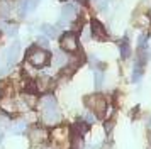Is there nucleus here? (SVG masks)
I'll return each instance as SVG.
<instances>
[{"mask_svg":"<svg viewBox=\"0 0 151 149\" xmlns=\"http://www.w3.org/2000/svg\"><path fill=\"white\" fill-rule=\"evenodd\" d=\"M85 105L90 112H93L97 115V119H104L107 115V110H109V103L105 100V97L100 93H92L85 97Z\"/></svg>","mask_w":151,"mask_h":149,"instance_id":"obj_1","label":"nucleus"},{"mask_svg":"<svg viewBox=\"0 0 151 149\" xmlns=\"http://www.w3.org/2000/svg\"><path fill=\"white\" fill-rule=\"evenodd\" d=\"M26 61L32 68H44L49 64L51 61V54L42 49V47H37V46H32L31 49H27V54H26Z\"/></svg>","mask_w":151,"mask_h":149,"instance_id":"obj_2","label":"nucleus"},{"mask_svg":"<svg viewBox=\"0 0 151 149\" xmlns=\"http://www.w3.org/2000/svg\"><path fill=\"white\" fill-rule=\"evenodd\" d=\"M19 54H21V42L15 41L12 42L9 49L5 51V58H4V64L0 66V76H5L10 73V69L15 66V63L19 59Z\"/></svg>","mask_w":151,"mask_h":149,"instance_id":"obj_3","label":"nucleus"},{"mask_svg":"<svg viewBox=\"0 0 151 149\" xmlns=\"http://www.w3.org/2000/svg\"><path fill=\"white\" fill-rule=\"evenodd\" d=\"M39 119H41L42 125H46V127H56V125H60L61 124V112L58 108V103L51 105V107L39 108Z\"/></svg>","mask_w":151,"mask_h":149,"instance_id":"obj_4","label":"nucleus"},{"mask_svg":"<svg viewBox=\"0 0 151 149\" xmlns=\"http://www.w3.org/2000/svg\"><path fill=\"white\" fill-rule=\"evenodd\" d=\"M29 135V142L34 144V146H41V144H46L51 137V132L46 125H41V124H34L31 125L27 130Z\"/></svg>","mask_w":151,"mask_h":149,"instance_id":"obj_5","label":"nucleus"},{"mask_svg":"<svg viewBox=\"0 0 151 149\" xmlns=\"http://www.w3.org/2000/svg\"><path fill=\"white\" fill-rule=\"evenodd\" d=\"M78 12H80V7H78V4H76L75 0L65 2L63 7H61V15H60L58 24H60V26H66L70 22H73V20L78 17Z\"/></svg>","mask_w":151,"mask_h":149,"instance_id":"obj_6","label":"nucleus"},{"mask_svg":"<svg viewBox=\"0 0 151 149\" xmlns=\"http://www.w3.org/2000/svg\"><path fill=\"white\" fill-rule=\"evenodd\" d=\"M60 47H61V51H65V53H68V54L78 53V49H80L78 36L75 32H65L60 37Z\"/></svg>","mask_w":151,"mask_h":149,"instance_id":"obj_7","label":"nucleus"},{"mask_svg":"<svg viewBox=\"0 0 151 149\" xmlns=\"http://www.w3.org/2000/svg\"><path fill=\"white\" fill-rule=\"evenodd\" d=\"M53 87H55V80L49 74H39L34 80V90L37 93H51Z\"/></svg>","mask_w":151,"mask_h":149,"instance_id":"obj_8","label":"nucleus"},{"mask_svg":"<svg viewBox=\"0 0 151 149\" xmlns=\"http://www.w3.org/2000/svg\"><path fill=\"white\" fill-rule=\"evenodd\" d=\"M90 31H92V37H95L97 41H107L109 39V34L105 31V27L100 20L92 19L90 20Z\"/></svg>","mask_w":151,"mask_h":149,"instance_id":"obj_9","label":"nucleus"},{"mask_svg":"<svg viewBox=\"0 0 151 149\" xmlns=\"http://www.w3.org/2000/svg\"><path fill=\"white\" fill-rule=\"evenodd\" d=\"M68 61H70V54L68 53H65V51H56L53 56H51V64L56 68V69H63V68L68 64Z\"/></svg>","mask_w":151,"mask_h":149,"instance_id":"obj_10","label":"nucleus"},{"mask_svg":"<svg viewBox=\"0 0 151 149\" xmlns=\"http://www.w3.org/2000/svg\"><path fill=\"white\" fill-rule=\"evenodd\" d=\"M143 73H144V63L136 59L134 68H132V74H131V81H132V83H139L141 78H143Z\"/></svg>","mask_w":151,"mask_h":149,"instance_id":"obj_11","label":"nucleus"},{"mask_svg":"<svg viewBox=\"0 0 151 149\" xmlns=\"http://www.w3.org/2000/svg\"><path fill=\"white\" fill-rule=\"evenodd\" d=\"M41 32L42 36H46L48 39H53V37H58L60 36V27L53 26V24H41Z\"/></svg>","mask_w":151,"mask_h":149,"instance_id":"obj_12","label":"nucleus"},{"mask_svg":"<svg viewBox=\"0 0 151 149\" xmlns=\"http://www.w3.org/2000/svg\"><path fill=\"white\" fill-rule=\"evenodd\" d=\"M119 51H121V58L122 59H127L131 56V44H129V37L124 36V39L119 42Z\"/></svg>","mask_w":151,"mask_h":149,"instance_id":"obj_13","label":"nucleus"},{"mask_svg":"<svg viewBox=\"0 0 151 149\" xmlns=\"http://www.w3.org/2000/svg\"><path fill=\"white\" fill-rule=\"evenodd\" d=\"M88 127H90V125L85 120H76L75 124L70 127V130H71V132H75V134L83 135V134H87V132H88Z\"/></svg>","mask_w":151,"mask_h":149,"instance_id":"obj_14","label":"nucleus"},{"mask_svg":"<svg viewBox=\"0 0 151 149\" xmlns=\"http://www.w3.org/2000/svg\"><path fill=\"white\" fill-rule=\"evenodd\" d=\"M17 31H19V24H15V22H7V24L2 26V32L9 37H15Z\"/></svg>","mask_w":151,"mask_h":149,"instance_id":"obj_15","label":"nucleus"},{"mask_svg":"<svg viewBox=\"0 0 151 149\" xmlns=\"http://www.w3.org/2000/svg\"><path fill=\"white\" fill-rule=\"evenodd\" d=\"M27 122L26 120H15L14 125H12V132H14L15 135H21L24 134V132H27Z\"/></svg>","mask_w":151,"mask_h":149,"instance_id":"obj_16","label":"nucleus"},{"mask_svg":"<svg viewBox=\"0 0 151 149\" xmlns=\"http://www.w3.org/2000/svg\"><path fill=\"white\" fill-rule=\"evenodd\" d=\"M10 14H12V4L9 0H0V15L9 17Z\"/></svg>","mask_w":151,"mask_h":149,"instance_id":"obj_17","label":"nucleus"},{"mask_svg":"<svg viewBox=\"0 0 151 149\" xmlns=\"http://www.w3.org/2000/svg\"><path fill=\"white\" fill-rule=\"evenodd\" d=\"M93 85L97 90H100L104 87V71L102 69H95L93 71Z\"/></svg>","mask_w":151,"mask_h":149,"instance_id":"obj_18","label":"nucleus"},{"mask_svg":"<svg viewBox=\"0 0 151 149\" xmlns=\"http://www.w3.org/2000/svg\"><path fill=\"white\" fill-rule=\"evenodd\" d=\"M148 32H143L139 37H137V49L139 51H146V47H148Z\"/></svg>","mask_w":151,"mask_h":149,"instance_id":"obj_19","label":"nucleus"},{"mask_svg":"<svg viewBox=\"0 0 151 149\" xmlns=\"http://www.w3.org/2000/svg\"><path fill=\"white\" fill-rule=\"evenodd\" d=\"M29 10V2L27 0H19L17 2V14L21 15V17H24L26 14H27Z\"/></svg>","mask_w":151,"mask_h":149,"instance_id":"obj_20","label":"nucleus"},{"mask_svg":"<svg viewBox=\"0 0 151 149\" xmlns=\"http://www.w3.org/2000/svg\"><path fill=\"white\" fill-rule=\"evenodd\" d=\"M82 120H85L88 125H93L97 122V115L93 114V112H90V110H87V112H83V115H82Z\"/></svg>","mask_w":151,"mask_h":149,"instance_id":"obj_21","label":"nucleus"},{"mask_svg":"<svg viewBox=\"0 0 151 149\" xmlns=\"http://www.w3.org/2000/svg\"><path fill=\"white\" fill-rule=\"evenodd\" d=\"M36 46H37V47H42V49H48L49 39L46 37V36H39V37H37V41H36Z\"/></svg>","mask_w":151,"mask_h":149,"instance_id":"obj_22","label":"nucleus"},{"mask_svg":"<svg viewBox=\"0 0 151 149\" xmlns=\"http://www.w3.org/2000/svg\"><path fill=\"white\" fill-rule=\"evenodd\" d=\"M92 2H93V7L100 12H104L107 9V4H109V0H92Z\"/></svg>","mask_w":151,"mask_h":149,"instance_id":"obj_23","label":"nucleus"},{"mask_svg":"<svg viewBox=\"0 0 151 149\" xmlns=\"http://www.w3.org/2000/svg\"><path fill=\"white\" fill-rule=\"evenodd\" d=\"M80 36H82V39L87 42V41H90V37H92V31H90V26L87 27H82V32H80Z\"/></svg>","mask_w":151,"mask_h":149,"instance_id":"obj_24","label":"nucleus"},{"mask_svg":"<svg viewBox=\"0 0 151 149\" xmlns=\"http://www.w3.org/2000/svg\"><path fill=\"white\" fill-rule=\"evenodd\" d=\"M104 129H105V134L110 135L112 130H114V120H107L105 124H104Z\"/></svg>","mask_w":151,"mask_h":149,"instance_id":"obj_25","label":"nucleus"},{"mask_svg":"<svg viewBox=\"0 0 151 149\" xmlns=\"http://www.w3.org/2000/svg\"><path fill=\"white\" fill-rule=\"evenodd\" d=\"M29 2V10H34L36 7L39 5V0H27Z\"/></svg>","mask_w":151,"mask_h":149,"instance_id":"obj_26","label":"nucleus"},{"mask_svg":"<svg viewBox=\"0 0 151 149\" xmlns=\"http://www.w3.org/2000/svg\"><path fill=\"white\" fill-rule=\"evenodd\" d=\"M4 139H5V134H4V130H2V132H0V144L4 142Z\"/></svg>","mask_w":151,"mask_h":149,"instance_id":"obj_27","label":"nucleus"},{"mask_svg":"<svg viewBox=\"0 0 151 149\" xmlns=\"http://www.w3.org/2000/svg\"><path fill=\"white\" fill-rule=\"evenodd\" d=\"M148 15H150V19H151V7H150V10H148Z\"/></svg>","mask_w":151,"mask_h":149,"instance_id":"obj_28","label":"nucleus"},{"mask_svg":"<svg viewBox=\"0 0 151 149\" xmlns=\"http://www.w3.org/2000/svg\"><path fill=\"white\" fill-rule=\"evenodd\" d=\"M75 2H87V0H75Z\"/></svg>","mask_w":151,"mask_h":149,"instance_id":"obj_29","label":"nucleus"}]
</instances>
